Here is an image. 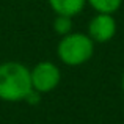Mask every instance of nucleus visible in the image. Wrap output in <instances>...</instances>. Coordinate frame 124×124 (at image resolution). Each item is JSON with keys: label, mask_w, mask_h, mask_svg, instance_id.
<instances>
[{"label": "nucleus", "mask_w": 124, "mask_h": 124, "mask_svg": "<svg viewBox=\"0 0 124 124\" xmlns=\"http://www.w3.org/2000/svg\"><path fill=\"white\" fill-rule=\"evenodd\" d=\"M30 69L21 61L0 63V101L3 102H24L31 90Z\"/></svg>", "instance_id": "1"}, {"label": "nucleus", "mask_w": 124, "mask_h": 124, "mask_svg": "<svg viewBox=\"0 0 124 124\" xmlns=\"http://www.w3.org/2000/svg\"><path fill=\"white\" fill-rule=\"evenodd\" d=\"M96 42L88 36V33L71 31L60 38L57 46V57L66 66H82L88 63L94 55Z\"/></svg>", "instance_id": "2"}, {"label": "nucleus", "mask_w": 124, "mask_h": 124, "mask_svg": "<svg viewBox=\"0 0 124 124\" xmlns=\"http://www.w3.org/2000/svg\"><path fill=\"white\" fill-rule=\"evenodd\" d=\"M31 86L41 94L52 93L61 82V71L54 61L42 60L30 69Z\"/></svg>", "instance_id": "3"}, {"label": "nucleus", "mask_w": 124, "mask_h": 124, "mask_svg": "<svg viewBox=\"0 0 124 124\" xmlns=\"http://www.w3.org/2000/svg\"><path fill=\"white\" fill-rule=\"evenodd\" d=\"M116 21L113 14L96 13L88 22V36L97 44H105L112 41L116 35Z\"/></svg>", "instance_id": "4"}, {"label": "nucleus", "mask_w": 124, "mask_h": 124, "mask_svg": "<svg viewBox=\"0 0 124 124\" xmlns=\"http://www.w3.org/2000/svg\"><path fill=\"white\" fill-rule=\"evenodd\" d=\"M47 2L55 14L71 16V17L80 14L86 5V0H47Z\"/></svg>", "instance_id": "5"}, {"label": "nucleus", "mask_w": 124, "mask_h": 124, "mask_svg": "<svg viewBox=\"0 0 124 124\" xmlns=\"http://www.w3.org/2000/svg\"><path fill=\"white\" fill-rule=\"evenodd\" d=\"M86 3L96 13H108L115 14L123 5V0H86Z\"/></svg>", "instance_id": "6"}, {"label": "nucleus", "mask_w": 124, "mask_h": 124, "mask_svg": "<svg viewBox=\"0 0 124 124\" xmlns=\"http://www.w3.org/2000/svg\"><path fill=\"white\" fill-rule=\"evenodd\" d=\"M72 19L71 16H63V14H57L54 19V31L58 36H64V35L72 31Z\"/></svg>", "instance_id": "7"}, {"label": "nucleus", "mask_w": 124, "mask_h": 124, "mask_svg": "<svg viewBox=\"0 0 124 124\" xmlns=\"http://www.w3.org/2000/svg\"><path fill=\"white\" fill-rule=\"evenodd\" d=\"M24 102L30 104V105H36V104H39L41 102V93H38L36 90H33V88H31V90L28 91V94L25 96Z\"/></svg>", "instance_id": "8"}, {"label": "nucleus", "mask_w": 124, "mask_h": 124, "mask_svg": "<svg viewBox=\"0 0 124 124\" xmlns=\"http://www.w3.org/2000/svg\"><path fill=\"white\" fill-rule=\"evenodd\" d=\"M121 88H123V93H124V74H123V77H121Z\"/></svg>", "instance_id": "9"}]
</instances>
